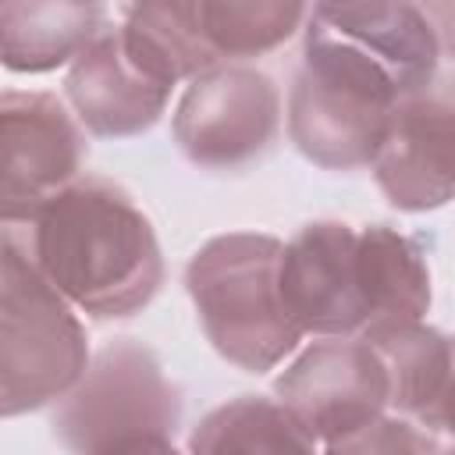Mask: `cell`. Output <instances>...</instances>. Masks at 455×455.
Returning a JSON list of instances; mask_svg holds the SVG:
<instances>
[{
    "instance_id": "obj_1",
    "label": "cell",
    "mask_w": 455,
    "mask_h": 455,
    "mask_svg": "<svg viewBox=\"0 0 455 455\" xmlns=\"http://www.w3.org/2000/svg\"><path fill=\"white\" fill-rule=\"evenodd\" d=\"M25 228L28 242L21 249L36 270L96 320L142 313L164 284V256L149 217L107 178H78L46 199Z\"/></svg>"
},
{
    "instance_id": "obj_2",
    "label": "cell",
    "mask_w": 455,
    "mask_h": 455,
    "mask_svg": "<svg viewBox=\"0 0 455 455\" xmlns=\"http://www.w3.org/2000/svg\"><path fill=\"white\" fill-rule=\"evenodd\" d=\"M281 238L231 231L199 245L185 267V288L210 345L249 373L274 370L302 341L281 295Z\"/></svg>"
},
{
    "instance_id": "obj_3",
    "label": "cell",
    "mask_w": 455,
    "mask_h": 455,
    "mask_svg": "<svg viewBox=\"0 0 455 455\" xmlns=\"http://www.w3.org/2000/svg\"><path fill=\"white\" fill-rule=\"evenodd\" d=\"M0 412L60 402L89 370V338L75 306L36 270L21 242H0Z\"/></svg>"
},
{
    "instance_id": "obj_4",
    "label": "cell",
    "mask_w": 455,
    "mask_h": 455,
    "mask_svg": "<svg viewBox=\"0 0 455 455\" xmlns=\"http://www.w3.org/2000/svg\"><path fill=\"white\" fill-rule=\"evenodd\" d=\"M302 60L345 71L405 103L437 78L441 43L419 4H313Z\"/></svg>"
},
{
    "instance_id": "obj_5",
    "label": "cell",
    "mask_w": 455,
    "mask_h": 455,
    "mask_svg": "<svg viewBox=\"0 0 455 455\" xmlns=\"http://www.w3.org/2000/svg\"><path fill=\"white\" fill-rule=\"evenodd\" d=\"M181 423V398L167 380L153 348L132 338H117L100 348L85 377L57 402L53 430L75 455L132 437L167 434Z\"/></svg>"
},
{
    "instance_id": "obj_6",
    "label": "cell",
    "mask_w": 455,
    "mask_h": 455,
    "mask_svg": "<svg viewBox=\"0 0 455 455\" xmlns=\"http://www.w3.org/2000/svg\"><path fill=\"white\" fill-rule=\"evenodd\" d=\"M281 128V92L249 64H220L188 82L171 132L178 149L210 171H235L263 156Z\"/></svg>"
},
{
    "instance_id": "obj_7",
    "label": "cell",
    "mask_w": 455,
    "mask_h": 455,
    "mask_svg": "<svg viewBox=\"0 0 455 455\" xmlns=\"http://www.w3.org/2000/svg\"><path fill=\"white\" fill-rule=\"evenodd\" d=\"M0 217L4 228H14L78 181L85 135L78 117L68 114L53 92L7 89L0 96Z\"/></svg>"
},
{
    "instance_id": "obj_8",
    "label": "cell",
    "mask_w": 455,
    "mask_h": 455,
    "mask_svg": "<svg viewBox=\"0 0 455 455\" xmlns=\"http://www.w3.org/2000/svg\"><path fill=\"white\" fill-rule=\"evenodd\" d=\"M274 391L316 441L355 434L391 409L387 366L363 338L313 341L277 377Z\"/></svg>"
},
{
    "instance_id": "obj_9",
    "label": "cell",
    "mask_w": 455,
    "mask_h": 455,
    "mask_svg": "<svg viewBox=\"0 0 455 455\" xmlns=\"http://www.w3.org/2000/svg\"><path fill=\"white\" fill-rule=\"evenodd\" d=\"M395 110L398 103L373 85L302 60L288 92V135L316 167H373Z\"/></svg>"
},
{
    "instance_id": "obj_10",
    "label": "cell",
    "mask_w": 455,
    "mask_h": 455,
    "mask_svg": "<svg viewBox=\"0 0 455 455\" xmlns=\"http://www.w3.org/2000/svg\"><path fill=\"white\" fill-rule=\"evenodd\" d=\"M373 178L391 206L427 213L455 199V75L398 103Z\"/></svg>"
},
{
    "instance_id": "obj_11",
    "label": "cell",
    "mask_w": 455,
    "mask_h": 455,
    "mask_svg": "<svg viewBox=\"0 0 455 455\" xmlns=\"http://www.w3.org/2000/svg\"><path fill=\"white\" fill-rule=\"evenodd\" d=\"M355 242L359 231L345 220H313L284 242L281 295L302 334L359 338L366 331Z\"/></svg>"
},
{
    "instance_id": "obj_12",
    "label": "cell",
    "mask_w": 455,
    "mask_h": 455,
    "mask_svg": "<svg viewBox=\"0 0 455 455\" xmlns=\"http://www.w3.org/2000/svg\"><path fill=\"white\" fill-rule=\"evenodd\" d=\"M64 92L78 124L100 139H128L153 128L171 100L167 85L128 60L117 28L100 32L75 57Z\"/></svg>"
},
{
    "instance_id": "obj_13",
    "label": "cell",
    "mask_w": 455,
    "mask_h": 455,
    "mask_svg": "<svg viewBox=\"0 0 455 455\" xmlns=\"http://www.w3.org/2000/svg\"><path fill=\"white\" fill-rule=\"evenodd\" d=\"M121 46L128 60L174 89L178 82H196L199 75L220 68L203 25L196 0H153L121 11Z\"/></svg>"
},
{
    "instance_id": "obj_14",
    "label": "cell",
    "mask_w": 455,
    "mask_h": 455,
    "mask_svg": "<svg viewBox=\"0 0 455 455\" xmlns=\"http://www.w3.org/2000/svg\"><path fill=\"white\" fill-rule=\"evenodd\" d=\"M359 291L366 306V331L380 323H419L430 309V270L416 238L366 224L355 242Z\"/></svg>"
},
{
    "instance_id": "obj_15",
    "label": "cell",
    "mask_w": 455,
    "mask_h": 455,
    "mask_svg": "<svg viewBox=\"0 0 455 455\" xmlns=\"http://www.w3.org/2000/svg\"><path fill=\"white\" fill-rule=\"evenodd\" d=\"M103 4H4L0 57L11 71L43 75L75 57L107 32Z\"/></svg>"
},
{
    "instance_id": "obj_16",
    "label": "cell",
    "mask_w": 455,
    "mask_h": 455,
    "mask_svg": "<svg viewBox=\"0 0 455 455\" xmlns=\"http://www.w3.org/2000/svg\"><path fill=\"white\" fill-rule=\"evenodd\" d=\"M188 455H316V437L281 402L242 395L199 419Z\"/></svg>"
},
{
    "instance_id": "obj_17",
    "label": "cell",
    "mask_w": 455,
    "mask_h": 455,
    "mask_svg": "<svg viewBox=\"0 0 455 455\" xmlns=\"http://www.w3.org/2000/svg\"><path fill=\"white\" fill-rule=\"evenodd\" d=\"M387 366L391 409L423 423L451 370V338L419 323H380L359 334Z\"/></svg>"
},
{
    "instance_id": "obj_18",
    "label": "cell",
    "mask_w": 455,
    "mask_h": 455,
    "mask_svg": "<svg viewBox=\"0 0 455 455\" xmlns=\"http://www.w3.org/2000/svg\"><path fill=\"white\" fill-rule=\"evenodd\" d=\"M199 25L220 64L259 57L281 46L306 18V4L284 0H196Z\"/></svg>"
},
{
    "instance_id": "obj_19",
    "label": "cell",
    "mask_w": 455,
    "mask_h": 455,
    "mask_svg": "<svg viewBox=\"0 0 455 455\" xmlns=\"http://www.w3.org/2000/svg\"><path fill=\"white\" fill-rule=\"evenodd\" d=\"M437 448L441 444L416 423L398 419V416H380L377 423H370L355 434L327 441L323 455H434Z\"/></svg>"
},
{
    "instance_id": "obj_20",
    "label": "cell",
    "mask_w": 455,
    "mask_h": 455,
    "mask_svg": "<svg viewBox=\"0 0 455 455\" xmlns=\"http://www.w3.org/2000/svg\"><path fill=\"white\" fill-rule=\"evenodd\" d=\"M92 455H181V451L174 448V437L167 434H132V437L96 448Z\"/></svg>"
},
{
    "instance_id": "obj_21",
    "label": "cell",
    "mask_w": 455,
    "mask_h": 455,
    "mask_svg": "<svg viewBox=\"0 0 455 455\" xmlns=\"http://www.w3.org/2000/svg\"><path fill=\"white\" fill-rule=\"evenodd\" d=\"M419 427L437 430V434H448L455 441V338H451V370H448V380H444L437 402L430 405V412L423 416Z\"/></svg>"
},
{
    "instance_id": "obj_22",
    "label": "cell",
    "mask_w": 455,
    "mask_h": 455,
    "mask_svg": "<svg viewBox=\"0 0 455 455\" xmlns=\"http://www.w3.org/2000/svg\"><path fill=\"white\" fill-rule=\"evenodd\" d=\"M423 14L437 32L441 57H455V4H423Z\"/></svg>"
},
{
    "instance_id": "obj_23",
    "label": "cell",
    "mask_w": 455,
    "mask_h": 455,
    "mask_svg": "<svg viewBox=\"0 0 455 455\" xmlns=\"http://www.w3.org/2000/svg\"><path fill=\"white\" fill-rule=\"evenodd\" d=\"M434 455H455V444H451V448H437Z\"/></svg>"
}]
</instances>
